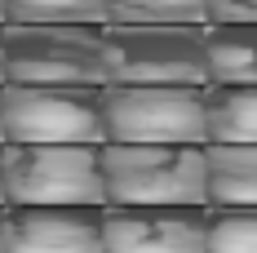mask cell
I'll use <instances>...</instances> for the list:
<instances>
[{
    "instance_id": "6da1fadb",
    "label": "cell",
    "mask_w": 257,
    "mask_h": 253,
    "mask_svg": "<svg viewBox=\"0 0 257 253\" xmlns=\"http://www.w3.org/2000/svg\"><path fill=\"white\" fill-rule=\"evenodd\" d=\"M106 204H208L200 142H102Z\"/></svg>"
},
{
    "instance_id": "7a4b0ae2",
    "label": "cell",
    "mask_w": 257,
    "mask_h": 253,
    "mask_svg": "<svg viewBox=\"0 0 257 253\" xmlns=\"http://www.w3.org/2000/svg\"><path fill=\"white\" fill-rule=\"evenodd\" d=\"M5 204H106L102 142H0Z\"/></svg>"
},
{
    "instance_id": "3957f363",
    "label": "cell",
    "mask_w": 257,
    "mask_h": 253,
    "mask_svg": "<svg viewBox=\"0 0 257 253\" xmlns=\"http://www.w3.org/2000/svg\"><path fill=\"white\" fill-rule=\"evenodd\" d=\"M106 85H208L204 27L106 23Z\"/></svg>"
},
{
    "instance_id": "277c9868",
    "label": "cell",
    "mask_w": 257,
    "mask_h": 253,
    "mask_svg": "<svg viewBox=\"0 0 257 253\" xmlns=\"http://www.w3.org/2000/svg\"><path fill=\"white\" fill-rule=\"evenodd\" d=\"M0 142H106L102 85H0Z\"/></svg>"
},
{
    "instance_id": "5b68a950",
    "label": "cell",
    "mask_w": 257,
    "mask_h": 253,
    "mask_svg": "<svg viewBox=\"0 0 257 253\" xmlns=\"http://www.w3.org/2000/svg\"><path fill=\"white\" fill-rule=\"evenodd\" d=\"M5 85H106L102 27L5 23Z\"/></svg>"
},
{
    "instance_id": "8992f818",
    "label": "cell",
    "mask_w": 257,
    "mask_h": 253,
    "mask_svg": "<svg viewBox=\"0 0 257 253\" xmlns=\"http://www.w3.org/2000/svg\"><path fill=\"white\" fill-rule=\"evenodd\" d=\"M106 142H208L204 85H102Z\"/></svg>"
},
{
    "instance_id": "52a82bcc",
    "label": "cell",
    "mask_w": 257,
    "mask_h": 253,
    "mask_svg": "<svg viewBox=\"0 0 257 253\" xmlns=\"http://www.w3.org/2000/svg\"><path fill=\"white\" fill-rule=\"evenodd\" d=\"M106 253H208V204H106Z\"/></svg>"
},
{
    "instance_id": "ba28073f",
    "label": "cell",
    "mask_w": 257,
    "mask_h": 253,
    "mask_svg": "<svg viewBox=\"0 0 257 253\" xmlns=\"http://www.w3.org/2000/svg\"><path fill=\"white\" fill-rule=\"evenodd\" d=\"M106 204H5V253H106Z\"/></svg>"
},
{
    "instance_id": "9c48e42d",
    "label": "cell",
    "mask_w": 257,
    "mask_h": 253,
    "mask_svg": "<svg viewBox=\"0 0 257 253\" xmlns=\"http://www.w3.org/2000/svg\"><path fill=\"white\" fill-rule=\"evenodd\" d=\"M204 71L208 85H257V23H208Z\"/></svg>"
},
{
    "instance_id": "30bf717a",
    "label": "cell",
    "mask_w": 257,
    "mask_h": 253,
    "mask_svg": "<svg viewBox=\"0 0 257 253\" xmlns=\"http://www.w3.org/2000/svg\"><path fill=\"white\" fill-rule=\"evenodd\" d=\"M208 204H257V142H204Z\"/></svg>"
},
{
    "instance_id": "8fae6325",
    "label": "cell",
    "mask_w": 257,
    "mask_h": 253,
    "mask_svg": "<svg viewBox=\"0 0 257 253\" xmlns=\"http://www.w3.org/2000/svg\"><path fill=\"white\" fill-rule=\"evenodd\" d=\"M208 142H257V85H204Z\"/></svg>"
},
{
    "instance_id": "7c38bea8",
    "label": "cell",
    "mask_w": 257,
    "mask_h": 253,
    "mask_svg": "<svg viewBox=\"0 0 257 253\" xmlns=\"http://www.w3.org/2000/svg\"><path fill=\"white\" fill-rule=\"evenodd\" d=\"M111 0H5V23L18 27H106Z\"/></svg>"
},
{
    "instance_id": "4fadbf2b",
    "label": "cell",
    "mask_w": 257,
    "mask_h": 253,
    "mask_svg": "<svg viewBox=\"0 0 257 253\" xmlns=\"http://www.w3.org/2000/svg\"><path fill=\"white\" fill-rule=\"evenodd\" d=\"M208 253H257V204H208Z\"/></svg>"
},
{
    "instance_id": "5bb4252c",
    "label": "cell",
    "mask_w": 257,
    "mask_h": 253,
    "mask_svg": "<svg viewBox=\"0 0 257 253\" xmlns=\"http://www.w3.org/2000/svg\"><path fill=\"white\" fill-rule=\"evenodd\" d=\"M106 23H191L208 27V0H111Z\"/></svg>"
},
{
    "instance_id": "9a60e30c",
    "label": "cell",
    "mask_w": 257,
    "mask_h": 253,
    "mask_svg": "<svg viewBox=\"0 0 257 253\" xmlns=\"http://www.w3.org/2000/svg\"><path fill=\"white\" fill-rule=\"evenodd\" d=\"M208 23H257V0H208Z\"/></svg>"
},
{
    "instance_id": "2e32d148",
    "label": "cell",
    "mask_w": 257,
    "mask_h": 253,
    "mask_svg": "<svg viewBox=\"0 0 257 253\" xmlns=\"http://www.w3.org/2000/svg\"><path fill=\"white\" fill-rule=\"evenodd\" d=\"M0 85H5V23H0Z\"/></svg>"
},
{
    "instance_id": "e0dca14e",
    "label": "cell",
    "mask_w": 257,
    "mask_h": 253,
    "mask_svg": "<svg viewBox=\"0 0 257 253\" xmlns=\"http://www.w3.org/2000/svg\"><path fill=\"white\" fill-rule=\"evenodd\" d=\"M0 204H5V147H0Z\"/></svg>"
},
{
    "instance_id": "ac0fdd59",
    "label": "cell",
    "mask_w": 257,
    "mask_h": 253,
    "mask_svg": "<svg viewBox=\"0 0 257 253\" xmlns=\"http://www.w3.org/2000/svg\"><path fill=\"white\" fill-rule=\"evenodd\" d=\"M0 253H5V204H0Z\"/></svg>"
},
{
    "instance_id": "d6986e66",
    "label": "cell",
    "mask_w": 257,
    "mask_h": 253,
    "mask_svg": "<svg viewBox=\"0 0 257 253\" xmlns=\"http://www.w3.org/2000/svg\"><path fill=\"white\" fill-rule=\"evenodd\" d=\"M0 23H5V0H0Z\"/></svg>"
}]
</instances>
